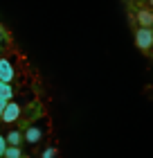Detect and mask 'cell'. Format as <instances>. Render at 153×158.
I'll return each instance as SVG.
<instances>
[{
  "mask_svg": "<svg viewBox=\"0 0 153 158\" xmlns=\"http://www.w3.org/2000/svg\"><path fill=\"white\" fill-rule=\"evenodd\" d=\"M7 152V135H0V158H5Z\"/></svg>",
  "mask_w": 153,
  "mask_h": 158,
  "instance_id": "cell-10",
  "label": "cell"
},
{
  "mask_svg": "<svg viewBox=\"0 0 153 158\" xmlns=\"http://www.w3.org/2000/svg\"><path fill=\"white\" fill-rule=\"evenodd\" d=\"M41 138H43V129H41V127H27V131H25V142L36 145Z\"/></svg>",
  "mask_w": 153,
  "mask_h": 158,
  "instance_id": "cell-4",
  "label": "cell"
},
{
  "mask_svg": "<svg viewBox=\"0 0 153 158\" xmlns=\"http://www.w3.org/2000/svg\"><path fill=\"white\" fill-rule=\"evenodd\" d=\"M5 158H23V152H20V147L7 145V152H5Z\"/></svg>",
  "mask_w": 153,
  "mask_h": 158,
  "instance_id": "cell-8",
  "label": "cell"
},
{
  "mask_svg": "<svg viewBox=\"0 0 153 158\" xmlns=\"http://www.w3.org/2000/svg\"><path fill=\"white\" fill-rule=\"evenodd\" d=\"M5 106H7V99H0V122H2V111H5Z\"/></svg>",
  "mask_w": 153,
  "mask_h": 158,
  "instance_id": "cell-11",
  "label": "cell"
},
{
  "mask_svg": "<svg viewBox=\"0 0 153 158\" xmlns=\"http://www.w3.org/2000/svg\"><path fill=\"white\" fill-rule=\"evenodd\" d=\"M135 43H137L140 50H149L153 45V30L151 27H140L135 32Z\"/></svg>",
  "mask_w": 153,
  "mask_h": 158,
  "instance_id": "cell-1",
  "label": "cell"
},
{
  "mask_svg": "<svg viewBox=\"0 0 153 158\" xmlns=\"http://www.w3.org/2000/svg\"><path fill=\"white\" fill-rule=\"evenodd\" d=\"M41 158H56V149L54 147H47L45 152L41 154Z\"/></svg>",
  "mask_w": 153,
  "mask_h": 158,
  "instance_id": "cell-9",
  "label": "cell"
},
{
  "mask_svg": "<svg viewBox=\"0 0 153 158\" xmlns=\"http://www.w3.org/2000/svg\"><path fill=\"white\" fill-rule=\"evenodd\" d=\"M137 23H140L142 27H151L153 25V11H149V9L137 11Z\"/></svg>",
  "mask_w": 153,
  "mask_h": 158,
  "instance_id": "cell-5",
  "label": "cell"
},
{
  "mask_svg": "<svg viewBox=\"0 0 153 158\" xmlns=\"http://www.w3.org/2000/svg\"><path fill=\"white\" fill-rule=\"evenodd\" d=\"M20 118V106L16 104V102H7V106H5V111H2V122H7V124H9V122H16Z\"/></svg>",
  "mask_w": 153,
  "mask_h": 158,
  "instance_id": "cell-2",
  "label": "cell"
},
{
  "mask_svg": "<svg viewBox=\"0 0 153 158\" xmlns=\"http://www.w3.org/2000/svg\"><path fill=\"white\" fill-rule=\"evenodd\" d=\"M151 5H153V0H151Z\"/></svg>",
  "mask_w": 153,
  "mask_h": 158,
  "instance_id": "cell-12",
  "label": "cell"
},
{
  "mask_svg": "<svg viewBox=\"0 0 153 158\" xmlns=\"http://www.w3.org/2000/svg\"><path fill=\"white\" fill-rule=\"evenodd\" d=\"M23 140H25V135L20 131H9V135H7V145H14V147H20Z\"/></svg>",
  "mask_w": 153,
  "mask_h": 158,
  "instance_id": "cell-6",
  "label": "cell"
},
{
  "mask_svg": "<svg viewBox=\"0 0 153 158\" xmlns=\"http://www.w3.org/2000/svg\"><path fill=\"white\" fill-rule=\"evenodd\" d=\"M14 97V88H11V84H7V81H0V99H9Z\"/></svg>",
  "mask_w": 153,
  "mask_h": 158,
  "instance_id": "cell-7",
  "label": "cell"
},
{
  "mask_svg": "<svg viewBox=\"0 0 153 158\" xmlns=\"http://www.w3.org/2000/svg\"><path fill=\"white\" fill-rule=\"evenodd\" d=\"M16 77V70H14V63L9 59H0V81L11 84V79Z\"/></svg>",
  "mask_w": 153,
  "mask_h": 158,
  "instance_id": "cell-3",
  "label": "cell"
}]
</instances>
